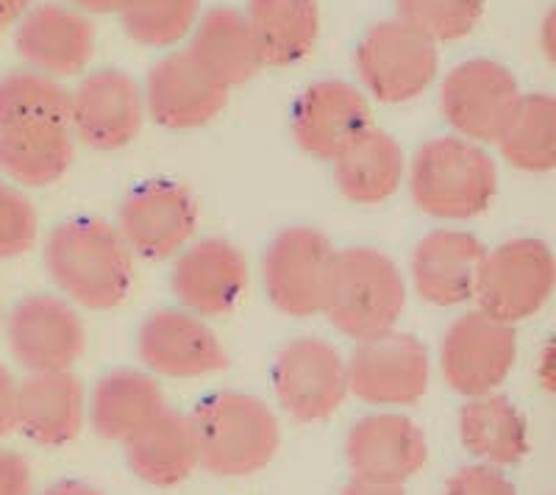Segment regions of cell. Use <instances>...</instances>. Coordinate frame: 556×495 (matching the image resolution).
<instances>
[{
    "mask_svg": "<svg viewBox=\"0 0 556 495\" xmlns=\"http://www.w3.org/2000/svg\"><path fill=\"white\" fill-rule=\"evenodd\" d=\"M345 368L348 393L374 407L417 404L431 381L429 351L420 340L399 329L359 340Z\"/></svg>",
    "mask_w": 556,
    "mask_h": 495,
    "instance_id": "8",
    "label": "cell"
},
{
    "mask_svg": "<svg viewBox=\"0 0 556 495\" xmlns=\"http://www.w3.org/2000/svg\"><path fill=\"white\" fill-rule=\"evenodd\" d=\"M17 384L12 370L0 365V440L17 432Z\"/></svg>",
    "mask_w": 556,
    "mask_h": 495,
    "instance_id": "37",
    "label": "cell"
},
{
    "mask_svg": "<svg viewBox=\"0 0 556 495\" xmlns=\"http://www.w3.org/2000/svg\"><path fill=\"white\" fill-rule=\"evenodd\" d=\"M356 76L381 103H409L437 76V45L401 20H384L365 31L356 45Z\"/></svg>",
    "mask_w": 556,
    "mask_h": 495,
    "instance_id": "6",
    "label": "cell"
},
{
    "mask_svg": "<svg viewBox=\"0 0 556 495\" xmlns=\"http://www.w3.org/2000/svg\"><path fill=\"white\" fill-rule=\"evenodd\" d=\"M7 343L28 373L70 370L84 354L87 331L76 306L59 295H28L7 318Z\"/></svg>",
    "mask_w": 556,
    "mask_h": 495,
    "instance_id": "13",
    "label": "cell"
},
{
    "mask_svg": "<svg viewBox=\"0 0 556 495\" xmlns=\"http://www.w3.org/2000/svg\"><path fill=\"white\" fill-rule=\"evenodd\" d=\"M459 440L481 465L490 468L518 465L529 452L526 418L513 401L498 393L468 398L459 409Z\"/></svg>",
    "mask_w": 556,
    "mask_h": 495,
    "instance_id": "29",
    "label": "cell"
},
{
    "mask_svg": "<svg viewBox=\"0 0 556 495\" xmlns=\"http://www.w3.org/2000/svg\"><path fill=\"white\" fill-rule=\"evenodd\" d=\"M518 359L515 326L501 323L481 309H470L445 329L440 368L448 388L465 398L495 393Z\"/></svg>",
    "mask_w": 556,
    "mask_h": 495,
    "instance_id": "9",
    "label": "cell"
},
{
    "mask_svg": "<svg viewBox=\"0 0 556 495\" xmlns=\"http://www.w3.org/2000/svg\"><path fill=\"white\" fill-rule=\"evenodd\" d=\"M165 407V393L151 376L121 368L101 376L96 384L89 401V420L103 440L126 443Z\"/></svg>",
    "mask_w": 556,
    "mask_h": 495,
    "instance_id": "28",
    "label": "cell"
},
{
    "mask_svg": "<svg viewBox=\"0 0 556 495\" xmlns=\"http://www.w3.org/2000/svg\"><path fill=\"white\" fill-rule=\"evenodd\" d=\"M31 468L20 454L0 448V495H31Z\"/></svg>",
    "mask_w": 556,
    "mask_h": 495,
    "instance_id": "36",
    "label": "cell"
},
{
    "mask_svg": "<svg viewBox=\"0 0 556 495\" xmlns=\"http://www.w3.org/2000/svg\"><path fill=\"white\" fill-rule=\"evenodd\" d=\"M96 26L87 14L64 3H39L17 20L14 48L28 71L70 78L87 71L96 56Z\"/></svg>",
    "mask_w": 556,
    "mask_h": 495,
    "instance_id": "16",
    "label": "cell"
},
{
    "mask_svg": "<svg viewBox=\"0 0 556 495\" xmlns=\"http://www.w3.org/2000/svg\"><path fill=\"white\" fill-rule=\"evenodd\" d=\"M374 126L370 103L359 87L348 81H315L292 106L290 128L298 148L315 160L331 162L362 131Z\"/></svg>",
    "mask_w": 556,
    "mask_h": 495,
    "instance_id": "19",
    "label": "cell"
},
{
    "mask_svg": "<svg viewBox=\"0 0 556 495\" xmlns=\"http://www.w3.org/2000/svg\"><path fill=\"white\" fill-rule=\"evenodd\" d=\"M242 14L262 67H290L315 51L320 37L317 0H248Z\"/></svg>",
    "mask_w": 556,
    "mask_h": 495,
    "instance_id": "27",
    "label": "cell"
},
{
    "mask_svg": "<svg viewBox=\"0 0 556 495\" xmlns=\"http://www.w3.org/2000/svg\"><path fill=\"white\" fill-rule=\"evenodd\" d=\"M540 359H543V381H545V388H551V373H548V368H551V348H545Z\"/></svg>",
    "mask_w": 556,
    "mask_h": 495,
    "instance_id": "43",
    "label": "cell"
},
{
    "mask_svg": "<svg viewBox=\"0 0 556 495\" xmlns=\"http://www.w3.org/2000/svg\"><path fill=\"white\" fill-rule=\"evenodd\" d=\"M84 388L70 370L28 373L17 384V432L56 448L76 440L84 426Z\"/></svg>",
    "mask_w": 556,
    "mask_h": 495,
    "instance_id": "22",
    "label": "cell"
},
{
    "mask_svg": "<svg viewBox=\"0 0 556 495\" xmlns=\"http://www.w3.org/2000/svg\"><path fill=\"white\" fill-rule=\"evenodd\" d=\"M128 468L134 477L153 487H173L192 477L198 462V440L190 415L176 409H162L153 420H148L126 443Z\"/></svg>",
    "mask_w": 556,
    "mask_h": 495,
    "instance_id": "24",
    "label": "cell"
},
{
    "mask_svg": "<svg viewBox=\"0 0 556 495\" xmlns=\"http://www.w3.org/2000/svg\"><path fill=\"white\" fill-rule=\"evenodd\" d=\"M334 254L329 237L312 226L278 231L262 259V281L273 309L290 318L320 315Z\"/></svg>",
    "mask_w": 556,
    "mask_h": 495,
    "instance_id": "7",
    "label": "cell"
},
{
    "mask_svg": "<svg viewBox=\"0 0 556 495\" xmlns=\"http://www.w3.org/2000/svg\"><path fill=\"white\" fill-rule=\"evenodd\" d=\"M395 20L429 42H456L479 26L484 0H395Z\"/></svg>",
    "mask_w": 556,
    "mask_h": 495,
    "instance_id": "33",
    "label": "cell"
},
{
    "mask_svg": "<svg viewBox=\"0 0 556 495\" xmlns=\"http://www.w3.org/2000/svg\"><path fill=\"white\" fill-rule=\"evenodd\" d=\"M342 198L359 206H379L401 190L406 178V156L399 140L384 128L370 126L345 151L331 160Z\"/></svg>",
    "mask_w": 556,
    "mask_h": 495,
    "instance_id": "23",
    "label": "cell"
},
{
    "mask_svg": "<svg viewBox=\"0 0 556 495\" xmlns=\"http://www.w3.org/2000/svg\"><path fill=\"white\" fill-rule=\"evenodd\" d=\"M551 31H554V14H548L543 23V51L548 56H554V39H551Z\"/></svg>",
    "mask_w": 556,
    "mask_h": 495,
    "instance_id": "42",
    "label": "cell"
},
{
    "mask_svg": "<svg viewBox=\"0 0 556 495\" xmlns=\"http://www.w3.org/2000/svg\"><path fill=\"white\" fill-rule=\"evenodd\" d=\"M445 495H518L515 484L490 465H468L456 470L445 484Z\"/></svg>",
    "mask_w": 556,
    "mask_h": 495,
    "instance_id": "35",
    "label": "cell"
},
{
    "mask_svg": "<svg viewBox=\"0 0 556 495\" xmlns=\"http://www.w3.org/2000/svg\"><path fill=\"white\" fill-rule=\"evenodd\" d=\"M0 326H3V312H0Z\"/></svg>",
    "mask_w": 556,
    "mask_h": 495,
    "instance_id": "44",
    "label": "cell"
},
{
    "mask_svg": "<svg viewBox=\"0 0 556 495\" xmlns=\"http://www.w3.org/2000/svg\"><path fill=\"white\" fill-rule=\"evenodd\" d=\"M146 115L173 131L201 128L215 120L228 103V89L203 71L190 51L167 53L148 73Z\"/></svg>",
    "mask_w": 556,
    "mask_h": 495,
    "instance_id": "20",
    "label": "cell"
},
{
    "mask_svg": "<svg viewBox=\"0 0 556 495\" xmlns=\"http://www.w3.org/2000/svg\"><path fill=\"white\" fill-rule=\"evenodd\" d=\"M70 117V89L59 78L37 71L0 76V126L64 123Z\"/></svg>",
    "mask_w": 556,
    "mask_h": 495,
    "instance_id": "31",
    "label": "cell"
},
{
    "mask_svg": "<svg viewBox=\"0 0 556 495\" xmlns=\"http://www.w3.org/2000/svg\"><path fill=\"white\" fill-rule=\"evenodd\" d=\"M190 34V56L226 89L251 81L262 71L260 51L240 9H208L195 20Z\"/></svg>",
    "mask_w": 556,
    "mask_h": 495,
    "instance_id": "25",
    "label": "cell"
},
{
    "mask_svg": "<svg viewBox=\"0 0 556 495\" xmlns=\"http://www.w3.org/2000/svg\"><path fill=\"white\" fill-rule=\"evenodd\" d=\"M556 284V262L548 242L518 237L486 251L473 301L501 323H520L548 304Z\"/></svg>",
    "mask_w": 556,
    "mask_h": 495,
    "instance_id": "5",
    "label": "cell"
},
{
    "mask_svg": "<svg viewBox=\"0 0 556 495\" xmlns=\"http://www.w3.org/2000/svg\"><path fill=\"white\" fill-rule=\"evenodd\" d=\"M126 0H67V7L78 9L81 14H117Z\"/></svg>",
    "mask_w": 556,
    "mask_h": 495,
    "instance_id": "39",
    "label": "cell"
},
{
    "mask_svg": "<svg viewBox=\"0 0 556 495\" xmlns=\"http://www.w3.org/2000/svg\"><path fill=\"white\" fill-rule=\"evenodd\" d=\"M493 145L515 170L551 173L556 167V103L545 92L520 98Z\"/></svg>",
    "mask_w": 556,
    "mask_h": 495,
    "instance_id": "30",
    "label": "cell"
},
{
    "mask_svg": "<svg viewBox=\"0 0 556 495\" xmlns=\"http://www.w3.org/2000/svg\"><path fill=\"white\" fill-rule=\"evenodd\" d=\"M137 354L151 373L170 379H201L228 365L215 331L187 309L151 312L139 326Z\"/></svg>",
    "mask_w": 556,
    "mask_h": 495,
    "instance_id": "17",
    "label": "cell"
},
{
    "mask_svg": "<svg viewBox=\"0 0 556 495\" xmlns=\"http://www.w3.org/2000/svg\"><path fill=\"white\" fill-rule=\"evenodd\" d=\"M409 195L424 215L437 220H473L490 210L498 190L493 156L465 137H434L417 148L406 167Z\"/></svg>",
    "mask_w": 556,
    "mask_h": 495,
    "instance_id": "2",
    "label": "cell"
},
{
    "mask_svg": "<svg viewBox=\"0 0 556 495\" xmlns=\"http://www.w3.org/2000/svg\"><path fill=\"white\" fill-rule=\"evenodd\" d=\"M190 420L198 440V462L215 477H251L270 465L281 443L273 409L251 393L223 390L208 395Z\"/></svg>",
    "mask_w": 556,
    "mask_h": 495,
    "instance_id": "4",
    "label": "cell"
},
{
    "mask_svg": "<svg viewBox=\"0 0 556 495\" xmlns=\"http://www.w3.org/2000/svg\"><path fill=\"white\" fill-rule=\"evenodd\" d=\"M114 229L134 256L151 262L176 256L198 229L195 198L176 181H146L123 198Z\"/></svg>",
    "mask_w": 556,
    "mask_h": 495,
    "instance_id": "12",
    "label": "cell"
},
{
    "mask_svg": "<svg viewBox=\"0 0 556 495\" xmlns=\"http://www.w3.org/2000/svg\"><path fill=\"white\" fill-rule=\"evenodd\" d=\"M345 459L354 479L404 487L429 459V445L415 420L399 412H376L351 426Z\"/></svg>",
    "mask_w": 556,
    "mask_h": 495,
    "instance_id": "18",
    "label": "cell"
},
{
    "mask_svg": "<svg viewBox=\"0 0 556 495\" xmlns=\"http://www.w3.org/2000/svg\"><path fill=\"white\" fill-rule=\"evenodd\" d=\"M76 137L64 123L0 126V173L17 187H48L70 170Z\"/></svg>",
    "mask_w": 556,
    "mask_h": 495,
    "instance_id": "26",
    "label": "cell"
},
{
    "mask_svg": "<svg viewBox=\"0 0 556 495\" xmlns=\"http://www.w3.org/2000/svg\"><path fill=\"white\" fill-rule=\"evenodd\" d=\"M273 393L298 423L331 418L348 395L345 359L320 337H298L276 354Z\"/></svg>",
    "mask_w": 556,
    "mask_h": 495,
    "instance_id": "10",
    "label": "cell"
},
{
    "mask_svg": "<svg viewBox=\"0 0 556 495\" xmlns=\"http://www.w3.org/2000/svg\"><path fill=\"white\" fill-rule=\"evenodd\" d=\"M486 248L470 231L434 229L412 251V287L434 306H462L473 301Z\"/></svg>",
    "mask_w": 556,
    "mask_h": 495,
    "instance_id": "21",
    "label": "cell"
},
{
    "mask_svg": "<svg viewBox=\"0 0 556 495\" xmlns=\"http://www.w3.org/2000/svg\"><path fill=\"white\" fill-rule=\"evenodd\" d=\"M248 259L235 242L206 237L178 254L170 287L181 309L198 318H223L240 304L248 290Z\"/></svg>",
    "mask_w": 556,
    "mask_h": 495,
    "instance_id": "15",
    "label": "cell"
},
{
    "mask_svg": "<svg viewBox=\"0 0 556 495\" xmlns=\"http://www.w3.org/2000/svg\"><path fill=\"white\" fill-rule=\"evenodd\" d=\"M142 87L123 71H96L70 89L67 126L76 140L96 151H121L142 128Z\"/></svg>",
    "mask_w": 556,
    "mask_h": 495,
    "instance_id": "14",
    "label": "cell"
},
{
    "mask_svg": "<svg viewBox=\"0 0 556 495\" xmlns=\"http://www.w3.org/2000/svg\"><path fill=\"white\" fill-rule=\"evenodd\" d=\"M518 78L493 59H468L451 67L440 87V109L456 137L495 142L520 103Z\"/></svg>",
    "mask_w": 556,
    "mask_h": 495,
    "instance_id": "11",
    "label": "cell"
},
{
    "mask_svg": "<svg viewBox=\"0 0 556 495\" xmlns=\"http://www.w3.org/2000/svg\"><path fill=\"white\" fill-rule=\"evenodd\" d=\"M406 309V281L399 265L376 248L337 251L323 312L340 334L370 340L399 326Z\"/></svg>",
    "mask_w": 556,
    "mask_h": 495,
    "instance_id": "3",
    "label": "cell"
},
{
    "mask_svg": "<svg viewBox=\"0 0 556 495\" xmlns=\"http://www.w3.org/2000/svg\"><path fill=\"white\" fill-rule=\"evenodd\" d=\"M31 7L34 0H0V31L7 26H14Z\"/></svg>",
    "mask_w": 556,
    "mask_h": 495,
    "instance_id": "40",
    "label": "cell"
},
{
    "mask_svg": "<svg viewBox=\"0 0 556 495\" xmlns=\"http://www.w3.org/2000/svg\"><path fill=\"white\" fill-rule=\"evenodd\" d=\"M39 220L34 204L9 181H0V262L17 259L37 245Z\"/></svg>",
    "mask_w": 556,
    "mask_h": 495,
    "instance_id": "34",
    "label": "cell"
},
{
    "mask_svg": "<svg viewBox=\"0 0 556 495\" xmlns=\"http://www.w3.org/2000/svg\"><path fill=\"white\" fill-rule=\"evenodd\" d=\"M340 495H406V493L404 487H395V484H376V482H362V479H354V482L342 487Z\"/></svg>",
    "mask_w": 556,
    "mask_h": 495,
    "instance_id": "38",
    "label": "cell"
},
{
    "mask_svg": "<svg viewBox=\"0 0 556 495\" xmlns=\"http://www.w3.org/2000/svg\"><path fill=\"white\" fill-rule=\"evenodd\" d=\"M201 0H126L121 14L128 39L146 48H170L195 26Z\"/></svg>",
    "mask_w": 556,
    "mask_h": 495,
    "instance_id": "32",
    "label": "cell"
},
{
    "mask_svg": "<svg viewBox=\"0 0 556 495\" xmlns=\"http://www.w3.org/2000/svg\"><path fill=\"white\" fill-rule=\"evenodd\" d=\"M39 495H103L101 490L84 482H56Z\"/></svg>",
    "mask_w": 556,
    "mask_h": 495,
    "instance_id": "41",
    "label": "cell"
},
{
    "mask_svg": "<svg viewBox=\"0 0 556 495\" xmlns=\"http://www.w3.org/2000/svg\"><path fill=\"white\" fill-rule=\"evenodd\" d=\"M42 259L64 299L84 309H114L131 292L134 254L101 217L59 223L45 240Z\"/></svg>",
    "mask_w": 556,
    "mask_h": 495,
    "instance_id": "1",
    "label": "cell"
}]
</instances>
